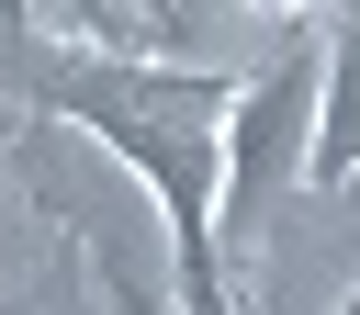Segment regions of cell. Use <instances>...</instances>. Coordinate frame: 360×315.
<instances>
[{
	"label": "cell",
	"instance_id": "cell-4",
	"mask_svg": "<svg viewBox=\"0 0 360 315\" xmlns=\"http://www.w3.org/2000/svg\"><path fill=\"white\" fill-rule=\"evenodd\" d=\"M315 22H326V112H315V169L304 180L349 191V169H360V11H315Z\"/></svg>",
	"mask_w": 360,
	"mask_h": 315
},
{
	"label": "cell",
	"instance_id": "cell-2",
	"mask_svg": "<svg viewBox=\"0 0 360 315\" xmlns=\"http://www.w3.org/2000/svg\"><path fill=\"white\" fill-rule=\"evenodd\" d=\"M315 112H326V22H292L270 45V68L236 79V101H225V191H214V248L225 259L315 169Z\"/></svg>",
	"mask_w": 360,
	"mask_h": 315
},
{
	"label": "cell",
	"instance_id": "cell-3",
	"mask_svg": "<svg viewBox=\"0 0 360 315\" xmlns=\"http://www.w3.org/2000/svg\"><path fill=\"white\" fill-rule=\"evenodd\" d=\"M68 225L90 236V259H101V292H112V315H191V304H180V248H169V214H158V202H146L135 180H101V169L79 158Z\"/></svg>",
	"mask_w": 360,
	"mask_h": 315
},
{
	"label": "cell",
	"instance_id": "cell-1",
	"mask_svg": "<svg viewBox=\"0 0 360 315\" xmlns=\"http://www.w3.org/2000/svg\"><path fill=\"white\" fill-rule=\"evenodd\" d=\"M22 90L45 101V124L90 135L101 158H124V180L169 214L180 248V304L191 315H236L225 292V248H214V191H225V68H124V56H22Z\"/></svg>",
	"mask_w": 360,
	"mask_h": 315
},
{
	"label": "cell",
	"instance_id": "cell-5",
	"mask_svg": "<svg viewBox=\"0 0 360 315\" xmlns=\"http://www.w3.org/2000/svg\"><path fill=\"white\" fill-rule=\"evenodd\" d=\"M338 315H360V292H349V304H338Z\"/></svg>",
	"mask_w": 360,
	"mask_h": 315
}]
</instances>
